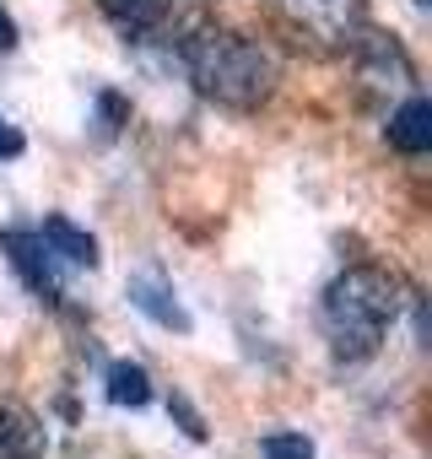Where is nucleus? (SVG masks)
<instances>
[{"label":"nucleus","instance_id":"14","mask_svg":"<svg viewBox=\"0 0 432 459\" xmlns=\"http://www.w3.org/2000/svg\"><path fill=\"white\" fill-rule=\"evenodd\" d=\"M17 49V22H12V12L0 6V55H12Z\"/></svg>","mask_w":432,"mask_h":459},{"label":"nucleus","instance_id":"1","mask_svg":"<svg viewBox=\"0 0 432 459\" xmlns=\"http://www.w3.org/2000/svg\"><path fill=\"white\" fill-rule=\"evenodd\" d=\"M178 60H184V76L194 82L200 98L222 103V108H260L271 103L281 71H276V55L244 33H228V28H205L194 39L178 44Z\"/></svg>","mask_w":432,"mask_h":459},{"label":"nucleus","instance_id":"6","mask_svg":"<svg viewBox=\"0 0 432 459\" xmlns=\"http://www.w3.org/2000/svg\"><path fill=\"white\" fill-rule=\"evenodd\" d=\"M384 135H389L394 152H405V157H427V152H432V103H427L421 92H405V103L389 114Z\"/></svg>","mask_w":432,"mask_h":459},{"label":"nucleus","instance_id":"12","mask_svg":"<svg viewBox=\"0 0 432 459\" xmlns=\"http://www.w3.org/2000/svg\"><path fill=\"white\" fill-rule=\"evenodd\" d=\"M260 459H314V443L303 432H271L260 437Z\"/></svg>","mask_w":432,"mask_h":459},{"label":"nucleus","instance_id":"8","mask_svg":"<svg viewBox=\"0 0 432 459\" xmlns=\"http://www.w3.org/2000/svg\"><path fill=\"white\" fill-rule=\"evenodd\" d=\"M39 238L49 244V255L55 260H65V265H98V244H92V233H82L76 221H65V216H49L44 227H39Z\"/></svg>","mask_w":432,"mask_h":459},{"label":"nucleus","instance_id":"10","mask_svg":"<svg viewBox=\"0 0 432 459\" xmlns=\"http://www.w3.org/2000/svg\"><path fill=\"white\" fill-rule=\"evenodd\" d=\"M98 12H103L119 33L141 39V33H157V28H162L168 0H98Z\"/></svg>","mask_w":432,"mask_h":459},{"label":"nucleus","instance_id":"4","mask_svg":"<svg viewBox=\"0 0 432 459\" xmlns=\"http://www.w3.org/2000/svg\"><path fill=\"white\" fill-rule=\"evenodd\" d=\"M346 55H351L357 87H362L367 98H405V92H416V65H410V55H405L389 33L362 28Z\"/></svg>","mask_w":432,"mask_h":459},{"label":"nucleus","instance_id":"13","mask_svg":"<svg viewBox=\"0 0 432 459\" xmlns=\"http://www.w3.org/2000/svg\"><path fill=\"white\" fill-rule=\"evenodd\" d=\"M22 146H28V141H22L6 119H0V157H22Z\"/></svg>","mask_w":432,"mask_h":459},{"label":"nucleus","instance_id":"3","mask_svg":"<svg viewBox=\"0 0 432 459\" xmlns=\"http://www.w3.org/2000/svg\"><path fill=\"white\" fill-rule=\"evenodd\" d=\"M276 33L303 55H346L367 28V0H265Z\"/></svg>","mask_w":432,"mask_h":459},{"label":"nucleus","instance_id":"5","mask_svg":"<svg viewBox=\"0 0 432 459\" xmlns=\"http://www.w3.org/2000/svg\"><path fill=\"white\" fill-rule=\"evenodd\" d=\"M6 255H12V265L22 271V281L39 292V298H60V281H55V255H49V244L39 238V227L33 233H22V227H12L6 238Z\"/></svg>","mask_w":432,"mask_h":459},{"label":"nucleus","instance_id":"11","mask_svg":"<svg viewBox=\"0 0 432 459\" xmlns=\"http://www.w3.org/2000/svg\"><path fill=\"white\" fill-rule=\"evenodd\" d=\"M103 394H108L114 405L141 411V405H151V378H146L141 362H114V368L103 373Z\"/></svg>","mask_w":432,"mask_h":459},{"label":"nucleus","instance_id":"7","mask_svg":"<svg viewBox=\"0 0 432 459\" xmlns=\"http://www.w3.org/2000/svg\"><path fill=\"white\" fill-rule=\"evenodd\" d=\"M0 459H44V427L12 400H0Z\"/></svg>","mask_w":432,"mask_h":459},{"label":"nucleus","instance_id":"9","mask_svg":"<svg viewBox=\"0 0 432 459\" xmlns=\"http://www.w3.org/2000/svg\"><path fill=\"white\" fill-rule=\"evenodd\" d=\"M130 303H135L146 319H157L162 330H189V314L178 308L173 287H168V281H157V276H141V281H130Z\"/></svg>","mask_w":432,"mask_h":459},{"label":"nucleus","instance_id":"2","mask_svg":"<svg viewBox=\"0 0 432 459\" xmlns=\"http://www.w3.org/2000/svg\"><path fill=\"white\" fill-rule=\"evenodd\" d=\"M319 319L341 362H367L384 346L389 325L400 319V281L378 265H351L324 287Z\"/></svg>","mask_w":432,"mask_h":459},{"label":"nucleus","instance_id":"15","mask_svg":"<svg viewBox=\"0 0 432 459\" xmlns=\"http://www.w3.org/2000/svg\"><path fill=\"white\" fill-rule=\"evenodd\" d=\"M410 6H416V12H432V0H410Z\"/></svg>","mask_w":432,"mask_h":459}]
</instances>
